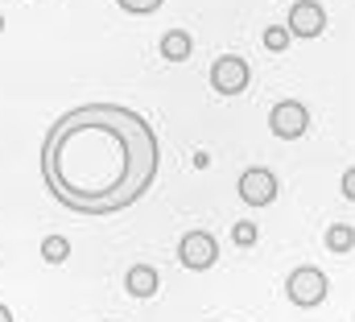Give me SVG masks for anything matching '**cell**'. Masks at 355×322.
Returning <instances> with one entry per match:
<instances>
[{
    "label": "cell",
    "instance_id": "obj_1",
    "mask_svg": "<svg viewBox=\"0 0 355 322\" xmlns=\"http://www.w3.org/2000/svg\"><path fill=\"white\" fill-rule=\"evenodd\" d=\"M157 133L120 103H83L54 120L42 141V178L75 215H116L157 182Z\"/></svg>",
    "mask_w": 355,
    "mask_h": 322
},
{
    "label": "cell",
    "instance_id": "obj_2",
    "mask_svg": "<svg viewBox=\"0 0 355 322\" xmlns=\"http://www.w3.org/2000/svg\"><path fill=\"white\" fill-rule=\"evenodd\" d=\"M285 298L302 310H314L327 302V277L318 264H297L289 277H285Z\"/></svg>",
    "mask_w": 355,
    "mask_h": 322
},
{
    "label": "cell",
    "instance_id": "obj_3",
    "mask_svg": "<svg viewBox=\"0 0 355 322\" xmlns=\"http://www.w3.org/2000/svg\"><path fill=\"white\" fill-rule=\"evenodd\" d=\"M248 83H252V67L240 54H223V58L211 62V87L219 95H244Z\"/></svg>",
    "mask_w": 355,
    "mask_h": 322
},
{
    "label": "cell",
    "instance_id": "obj_4",
    "mask_svg": "<svg viewBox=\"0 0 355 322\" xmlns=\"http://www.w3.org/2000/svg\"><path fill=\"white\" fill-rule=\"evenodd\" d=\"M268 128H272V137H281V141H297V137H306V128H310V112H306V103H297V99H281V103L268 112Z\"/></svg>",
    "mask_w": 355,
    "mask_h": 322
},
{
    "label": "cell",
    "instance_id": "obj_5",
    "mask_svg": "<svg viewBox=\"0 0 355 322\" xmlns=\"http://www.w3.org/2000/svg\"><path fill=\"white\" fill-rule=\"evenodd\" d=\"M178 260L186 264V269H194V273H202V269H211L215 260H219V240L211 236V232H186L182 244H178Z\"/></svg>",
    "mask_w": 355,
    "mask_h": 322
},
{
    "label": "cell",
    "instance_id": "obj_6",
    "mask_svg": "<svg viewBox=\"0 0 355 322\" xmlns=\"http://www.w3.org/2000/svg\"><path fill=\"white\" fill-rule=\"evenodd\" d=\"M240 198H244L248 207H268V203L277 198V173L265 169V165L244 169V173H240Z\"/></svg>",
    "mask_w": 355,
    "mask_h": 322
},
{
    "label": "cell",
    "instance_id": "obj_7",
    "mask_svg": "<svg viewBox=\"0 0 355 322\" xmlns=\"http://www.w3.org/2000/svg\"><path fill=\"white\" fill-rule=\"evenodd\" d=\"M327 29V12L318 0H293L289 8V37H318Z\"/></svg>",
    "mask_w": 355,
    "mask_h": 322
},
{
    "label": "cell",
    "instance_id": "obj_8",
    "mask_svg": "<svg viewBox=\"0 0 355 322\" xmlns=\"http://www.w3.org/2000/svg\"><path fill=\"white\" fill-rule=\"evenodd\" d=\"M157 285H162V277H157L153 264H132V269L124 273V289H128L132 298H153Z\"/></svg>",
    "mask_w": 355,
    "mask_h": 322
},
{
    "label": "cell",
    "instance_id": "obj_9",
    "mask_svg": "<svg viewBox=\"0 0 355 322\" xmlns=\"http://www.w3.org/2000/svg\"><path fill=\"white\" fill-rule=\"evenodd\" d=\"M190 50H194V42H190L186 29H170V33L162 37V58H166V62H186Z\"/></svg>",
    "mask_w": 355,
    "mask_h": 322
},
{
    "label": "cell",
    "instance_id": "obj_10",
    "mask_svg": "<svg viewBox=\"0 0 355 322\" xmlns=\"http://www.w3.org/2000/svg\"><path fill=\"white\" fill-rule=\"evenodd\" d=\"M327 248H331V252H352L355 248V228H347V223H331V228H327Z\"/></svg>",
    "mask_w": 355,
    "mask_h": 322
},
{
    "label": "cell",
    "instance_id": "obj_11",
    "mask_svg": "<svg viewBox=\"0 0 355 322\" xmlns=\"http://www.w3.org/2000/svg\"><path fill=\"white\" fill-rule=\"evenodd\" d=\"M42 256H46L50 264H62V260L71 256V240H67V236H46V240H42Z\"/></svg>",
    "mask_w": 355,
    "mask_h": 322
},
{
    "label": "cell",
    "instance_id": "obj_12",
    "mask_svg": "<svg viewBox=\"0 0 355 322\" xmlns=\"http://www.w3.org/2000/svg\"><path fill=\"white\" fill-rule=\"evenodd\" d=\"M124 12H132V17H145V12H157L166 0H116Z\"/></svg>",
    "mask_w": 355,
    "mask_h": 322
},
{
    "label": "cell",
    "instance_id": "obj_13",
    "mask_svg": "<svg viewBox=\"0 0 355 322\" xmlns=\"http://www.w3.org/2000/svg\"><path fill=\"white\" fill-rule=\"evenodd\" d=\"M289 46V29H281V25H272V29H265V50H272V54H281Z\"/></svg>",
    "mask_w": 355,
    "mask_h": 322
},
{
    "label": "cell",
    "instance_id": "obj_14",
    "mask_svg": "<svg viewBox=\"0 0 355 322\" xmlns=\"http://www.w3.org/2000/svg\"><path fill=\"white\" fill-rule=\"evenodd\" d=\"M236 244H244V248L257 244V228L252 223H236Z\"/></svg>",
    "mask_w": 355,
    "mask_h": 322
},
{
    "label": "cell",
    "instance_id": "obj_15",
    "mask_svg": "<svg viewBox=\"0 0 355 322\" xmlns=\"http://www.w3.org/2000/svg\"><path fill=\"white\" fill-rule=\"evenodd\" d=\"M343 198H352V203H355V165L343 173Z\"/></svg>",
    "mask_w": 355,
    "mask_h": 322
},
{
    "label": "cell",
    "instance_id": "obj_16",
    "mask_svg": "<svg viewBox=\"0 0 355 322\" xmlns=\"http://www.w3.org/2000/svg\"><path fill=\"white\" fill-rule=\"evenodd\" d=\"M0 322H12V310H8L4 302H0Z\"/></svg>",
    "mask_w": 355,
    "mask_h": 322
},
{
    "label": "cell",
    "instance_id": "obj_17",
    "mask_svg": "<svg viewBox=\"0 0 355 322\" xmlns=\"http://www.w3.org/2000/svg\"><path fill=\"white\" fill-rule=\"evenodd\" d=\"M0 33H4V12H0Z\"/></svg>",
    "mask_w": 355,
    "mask_h": 322
}]
</instances>
